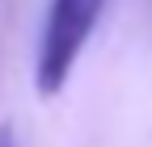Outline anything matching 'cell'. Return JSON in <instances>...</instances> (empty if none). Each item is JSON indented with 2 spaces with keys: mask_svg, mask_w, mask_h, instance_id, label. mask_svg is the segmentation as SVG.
I'll return each instance as SVG.
<instances>
[{
  "mask_svg": "<svg viewBox=\"0 0 152 147\" xmlns=\"http://www.w3.org/2000/svg\"><path fill=\"white\" fill-rule=\"evenodd\" d=\"M0 147H17V130H13V122H0Z\"/></svg>",
  "mask_w": 152,
  "mask_h": 147,
  "instance_id": "7a4b0ae2",
  "label": "cell"
},
{
  "mask_svg": "<svg viewBox=\"0 0 152 147\" xmlns=\"http://www.w3.org/2000/svg\"><path fill=\"white\" fill-rule=\"evenodd\" d=\"M102 13H106V0H47L38 46H34V93L42 101L64 93Z\"/></svg>",
  "mask_w": 152,
  "mask_h": 147,
  "instance_id": "6da1fadb",
  "label": "cell"
}]
</instances>
